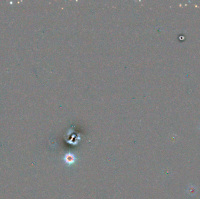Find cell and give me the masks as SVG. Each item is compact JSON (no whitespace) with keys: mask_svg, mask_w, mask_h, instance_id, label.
Instances as JSON below:
<instances>
[{"mask_svg":"<svg viewBox=\"0 0 200 199\" xmlns=\"http://www.w3.org/2000/svg\"><path fill=\"white\" fill-rule=\"evenodd\" d=\"M64 160L67 164H68L69 165L73 164L75 162V157L73 154L69 153V154H66V155L65 156Z\"/></svg>","mask_w":200,"mask_h":199,"instance_id":"6da1fadb","label":"cell"},{"mask_svg":"<svg viewBox=\"0 0 200 199\" xmlns=\"http://www.w3.org/2000/svg\"><path fill=\"white\" fill-rule=\"evenodd\" d=\"M197 192V189L195 188V186L192 185H190L187 188V193H188L189 195L192 196L196 194Z\"/></svg>","mask_w":200,"mask_h":199,"instance_id":"7a4b0ae2","label":"cell"}]
</instances>
